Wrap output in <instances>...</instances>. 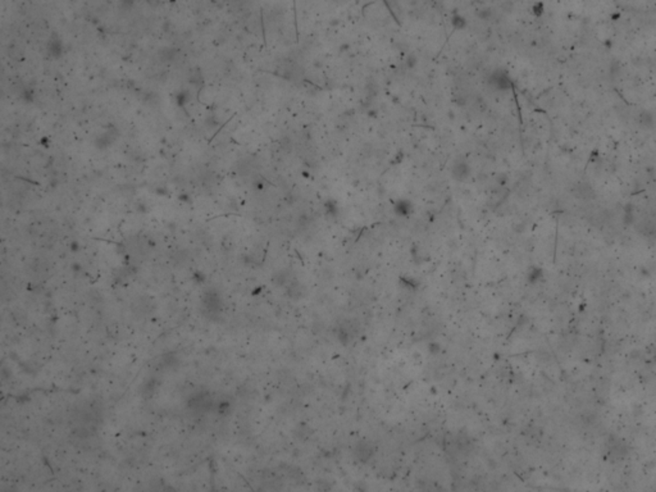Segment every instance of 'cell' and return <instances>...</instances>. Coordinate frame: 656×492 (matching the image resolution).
I'll use <instances>...</instances> for the list:
<instances>
[{"label":"cell","mask_w":656,"mask_h":492,"mask_svg":"<svg viewBox=\"0 0 656 492\" xmlns=\"http://www.w3.org/2000/svg\"><path fill=\"white\" fill-rule=\"evenodd\" d=\"M490 82L495 86V88L501 90V91H506L512 87V80H510L509 74L506 71H501V69H498L492 73Z\"/></svg>","instance_id":"6da1fadb"},{"label":"cell","mask_w":656,"mask_h":492,"mask_svg":"<svg viewBox=\"0 0 656 492\" xmlns=\"http://www.w3.org/2000/svg\"><path fill=\"white\" fill-rule=\"evenodd\" d=\"M190 407L195 412H206L212 408V399L208 394H197L190 400Z\"/></svg>","instance_id":"7a4b0ae2"},{"label":"cell","mask_w":656,"mask_h":492,"mask_svg":"<svg viewBox=\"0 0 656 492\" xmlns=\"http://www.w3.org/2000/svg\"><path fill=\"white\" fill-rule=\"evenodd\" d=\"M469 173H471V168L465 160H458L451 169V174L458 181H464L465 178H468Z\"/></svg>","instance_id":"3957f363"},{"label":"cell","mask_w":656,"mask_h":492,"mask_svg":"<svg viewBox=\"0 0 656 492\" xmlns=\"http://www.w3.org/2000/svg\"><path fill=\"white\" fill-rule=\"evenodd\" d=\"M204 303H205L206 309L209 310V312H218L219 310V307H221V300H219V296H218L215 292H208L206 296L204 298Z\"/></svg>","instance_id":"277c9868"},{"label":"cell","mask_w":656,"mask_h":492,"mask_svg":"<svg viewBox=\"0 0 656 492\" xmlns=\"http://www.w3.org/2000/svg\"><path fill=\"white\" fill-rule=\"evenodd\" d=\"M639 122H640V123H639L640 126L645 127V128H649V127L654 126V122H655V119H654V115L651 114L650 112H648V110H644V112H641V114L639 115Z\"/></svg>","instance_id":"5b68a950"},{"label":"cell","mask_w":656,"mask_h":492,"mask_svg":"<svg viewBox=\"0 0 656 492\" xmlns=\"http://www.w3.org/2000/svg\"><path fill=\"white\" fill-rule=\"evenodd\" d=\"M142 389H144V390H142V396H151V395H153L154 392H155V389H156L155 378H151V381H146Z\"/></svg>","instance_id":"8992f818"},{"label":"cell","mask_w":656,"mask_h":492,"mask_svg":"<svg viewBox=\"0 0 656 492\" xmlns=\"http://www.w3.org/2000/svg\"><path fill=\"white\" fill-rule=\"evenodd\" d=\"M409 208H410V205H409V203H408V201L403 200V201H400V203L396 204V209L397 210L401 209V212H400L401 215L408 214V212H409Z\"/></svg>","instance_id":"52a82bcc"}]
</instances>
